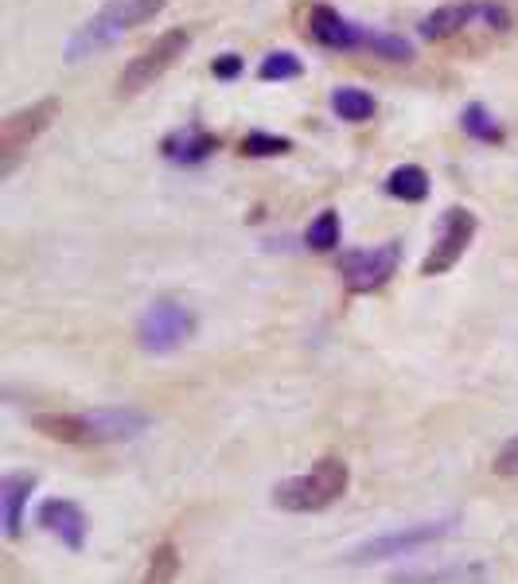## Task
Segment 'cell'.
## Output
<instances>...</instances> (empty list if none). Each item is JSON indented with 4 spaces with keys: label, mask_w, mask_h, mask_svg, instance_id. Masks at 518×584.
Masks as SVG:
<instances>
[{
    "label": "cell",
    "mask_w": 518,
    "mask_h": 584,
    "mask_svg": "<svg viewBox=\"0 0 518 584\" xmlns=\"http://www.w3.org/2000/svg\"><path fill=\"white\" fill-rule=\"evenodd\" d=\"M180 577V549L172 542H160V546L148 553V569L141 584H172Z\"/></svg>",
    "instance_id": "obj_17"
},
{
    "label": "cell",
    "mask_w": 518,
    "mask_h": 584,
    "mask_svg": "<svg viewBox=\"0 0 518 584\" xmlns=\"http://www.w3.org/2000/svg\"><path fill=\"white\" fill-rule=\"evenodd\" d=\"M308 32H312V39H316L320 47H332V51H355V47H363V39H367V28H359V24H351L347 16H339L332 4H312V12H308Z\"/></svg>",
    "instance_id": "obj_10"
},
{
    "label": "cell",
    "mask_w": 518,
    "mask_h": 584,
    "mask_svg": "<svg viewBox=\"0 0 518 584\" xmlns=\"http://www.w3.org/2000/svg\"><path fill=\"white\" fill-rule=\"evenodd\" d=\"M164 12V0H110L102 4L71 39H67V63H82L98 51L113 47L117 39H125L137 24H148L152 16Z\"/></svg>",
    "instance_id": "obj_2"
},
{
    "label": "cell",
    "mask_w": 518,
    "mask_h": 584,
    "mask_svg": "<svg viewBox=\"0 0 518 584\" xmlns=\"http://www.w3.org/2000/svg\"><path fill=\"white\" fill-rule=\"evenodd\" d=\"M363 47H367L370 55H378V59H390V63H409V59H413V43L402 36H394V32H370L367 28Z\"/></svg>",
    "instance_id": "obj_19"
},
{
    "label": "cell",
    "mask_w": 518,
    "mask_h": 584,
    "mask_svg": "<svg viewBox=\"0 0 518 584\" xmlns=\"http://www.w3.org/2000/svg\"><path fill=\"white\" fill-rule=\"evenodd\" d=\"M304 74V63L296 59L293 51H273V55H265L258 67V78L261 82H289V78H300Z\"/></svg>",
    "instance_id": "obj_20"
},
{
    "label": "cell",
    "mask_w": 518,
    "mask_h": 584,
    "mask_svg": "<svg viewBox=\"0 0 518 584\" xmlns=\"http://www.w3.org/2000/svg\"><path fill=\"white\" fill-rule=\"evenodd\" d=\"M59 117V98H39L32 106H24V110L8 113L4 117V129H0V148H4V176L12 172V164H16V156L20 152H28V148L36 145L39 133H47L51 129V121Z\"/></svg>",
    "instance_id": "obj_9"
},
{
    "label": "cell",
    "mask_w": 518,
    "mask_h": 584,
    "mask_svg": "<svg viewBox=\"0 0 518 584\" xmlns=\"http://www.w3.org/2000/svg\"><path fill=\"white\" fill-rule=\"evenodd\" d=\"M332 110L343 121H370L374 117V98L367 90H355V86H339L332 94Z\"/></svg>",
    "instance_id": "obj_18"
},
{
    "label": "cell",
    "mask_w": 518,
    "mask_h": 584,
    "mask_svg": "<svg viewBox=\"0 0 518 584\" xmlns=\"http://www.w3.org/2000/svg\"><path fill=\"white\" fill-rule=\"evenodd\" d=\"M398 261H402V246L382 242V246H370V250L343 254L339 257V273H343L347 292H374L398 273Z\"/></svg>",
    "instance_id": "obj_8"
},
{
    "label": "cell",
    "mask_w": 518,
    "mask_h": 584,
    "mask_svg": "<svg viewBox=\"0 0 518 584\" xmlns=\"http://www.w3.org/2000/svg\"><path fill=\"white\" fill-rule=\"evenodd\" d=\"M43 437L59 444H117L148 429V417L137 409H90V413H39L32 417Z\"/></svg>",
    "instance_id": "obj_1"
},
{
    "label": "cell",
    "mask_w": 518,
    "mask_h": 584,
    "mask_svg": "<svg viewBox=\"0 0 518 584\" xmlns=\"http://www.w3.org/2000/svg\"><path fill=\"white\" fill-rule=\"evenodd\" d=\"M480 20H487V28H495V32H507V28H511V12H507L503 4H495V0H483Z\"/></svg>",
    "instance_id": "obj_24"
},
{
    "label": "cell",
    "mask_w": 518,
    "mask_h": 584,
    "mask_svg": "<svg viewBox=\"0 0 518 584\" xmlns=\"http://www.w3.org/2000/svg\"><path fill=\"white\" fill-rule=\"evenodd\" d=\"M386 191H390L394 199L421 203V199L429 195V172H425V168H417V164H402V168H394V172H390Z\"/></svg>",
    "instance_id": "obj_16"
},
{
    "label": "cell",
    "mask_w": 518,
    "mask_h": 584,
    "mask_svg": "<svg viewBox=\"0 0 518 584\" xmlns=\"http://www.w3.org/2000/svg\"><path fill=\"white\" fill-rule=\"evenodd\" d=\"M476 215L468 211V207H448L441 215V226H437V242H433V250L425 254L421 261V273L425 277H441L448 273L460 257L468 254V246H472V238H476Z\"/></svg>",
    "instance_id": "obj_7"
},
{
    "label": "cell",
    "mask_w": 518,
    "mask_h": 584,
    "mask_svg": "<svg viewBox=\"0 0 518 584\" xmlns=\"http://www.w3.org/2000/svg\"><path fill=\"white\" fill-rule=\"evenodd\" d=\"M491 472L499 475V479H515L518 475V437H511L503 448H499V456L491 460Z\"/></svg>",
    "instance_id": "obj_23"
},
{
    "label": "cell",
    "mask_w": 518,
    "mask_h": 584,
    "mask_svg": "<svg viewBox=\"0 0 518 584\" xmlns=\"http://www.w3.org/2000/svg\"><path fill=\"white\" fill-rule=\"evenodd\" d=\"M480 16H483V0H452V4L433 8V12L421 20V36L429 39V43H441V39L464 32V28H468L472 20H480Z\"/></svg>",
    "instance_id": "obj_11"
},
{
    "label": "cell",
    "mask_w": 518,
    "mask_h": 584,
    "mask_svg": "<svg viewBox=\"0 0 518 584\" xmlns=\"http://www.w3.org/2000/svg\"><path fill=\"white\" fill-rule=\"evenodd\" d=\"M347 483H351L347 460H339V456H320L316 468L308 475H293V479L277 483L273 503H277L281 511H293V514L324 511V507H332L335 499L347 491Z\"/></svg>",
    "instance_id": "obj_3"
},
{
    "label": "cell",
    "mask_w": 518,
    "mask_h": 584,
    "mask_svg": "<svg viewBox=\"0 0 518 584\" xmlns=\"http://www.w3.org/2000/svg\"><path fill=\"white\" fill-rule=\"evenodd\" d=\"M32 487H36V475H8L4 479V491H0V499H4V538H16L20 534L24 503H28Z\"/></svg>",
    "instance_id": "obj_14"
},
{
    "label": "cell",
    "mask_w": 518,
    "mask_h": 584,
    "mask_svg": "<svg viewBox=\"0 0 518 584\" xmlns=\"http://www.w3.org/2000/svg\"><path fill=\"white\" fill-rule=\"evenodd\" d=\"M456 530V518H437V522H413L406 530H390V534H378L363 546L355 549L347 561L355 565H367V561H386V557H402V553H413V549H425L433 542H441Z\"/></svg>",
    "instance_id": "obj_5"
},
{
    "label": "cell",
    "mask_w": 518,
    "mask_h": 584,
    "mask_svg": "<svg viewBox=\"0 0 518 584\" xmlns=\"http://www.w3.org/2000/svg\"><path fill=\"white\" fill-rule=\"evenodd\" d=\"M460 129L468 133V137H476L483 145H503V125L491 117V110L483 106V102H468L464 113H460Z\"/></svg>",
    "instance_id": "obj_15"
},
{
    "label": "cell",
    "mask_w": 518,
    "mask_h": 584,
    "mask_svg": "<svg viewBox=\"0 0 518 584\" xmlns=\"http://www.w3.org/2000/svg\"><path fill=\"white\" fill-rule=\"evenodd\" d=\"M39 526L51 530L67 549H82V542H86V514L67 499H47L39 507Z\"/></svg>",
    "instance_id": "obj_12"
},
{
    "label": "cell",
    "mask_w": 518,
    "mask_h": 584,
    "mask_svg": "<svg viewBox=\"0 0 518 584\" xmlns=\"http://www.w3.org/2000/svg\"><path fill=\"white\" fill-rule=\"evenodd\" d=\"M191 328H195V320H191L187 304L164 296V300L148 304V312L137 324V339H141V347H145L148 355H168V351H176L191 335Z\"/></svg>",
    "instance_id": "obj_6"
},
{
    "label": "cell",
    "mask_w": 518,
    "mask_h": 584,
    "mask_svg": "<svg viewBox=\"0 0 518 584\" xmlns=\"http://www.w3.org/2000/svg\"><path fill=\"white\" fill-rule=\"evenodd\" d=\"M164 156L172 160V164H203L215 148H219V137L215 133H207L203 125H184V129H176V133H168L164 137Z\"/></svg>",
    "instance_id": "obj_13"
},
{
    "label": "cell",
    "mask_w": 518,
    "mask_h": 584,
    "mask_svg": "<svg viewBox=\"0 0 518 584\" xmlns=\"http://www.w3.org/2000/svg\"><path fill=\"white\" fill-rule=\"evenodd\" d=\"M335 242H339V215L335 211H320L312 226H308V246L312 250H335Z\"/></svg>",
    "instance_id": "obj_21"
},
{
    "label": "cell",
    "mask_w": 518,
    "mask_h": 584,
    "mask_svg": "<svg viewBox=\"0 0 518 584\" xmlns=\"http://www.w3.org/2000/svg\"><path fill=\"white\" fill-rule=\"evenodd\" d=\"M187 43H191V32H187V28H172V32H164V36L148 47V51H141V55L121 71L117 94H121V98H133V94L148 90L152 82H160V78L168 74V67H172V63L187 51Z\"/></svg>",
    "instance_id": "obj_4"
},
{
    "label": "cell",
    "mask_w": 518,
    "mask_h": 584,
    "mask_svg": "<svg viewBox=\"0 0 518 584\" xmlns=\"http://www.w3.org/2000/svg\"><path fill=\"white\" fill-rule=\"evenodd\" d=\"M238 152L242 156H285V152H293V141L289 137H273V133H250Z\"/></svg>",
    "instance_id": "obj_22"
},
{
    "label": "cell",
    "mask_w": 518,
    "mask_h": 584,
    "mask_svg": "<svg viewBox=\"0 0 518 584\" xmlns=\"http://www.w3.org/2000/svg\"><path fill=\"white\" fill-rule=\"evenodd\" d=\"M211 74H215V78H222V82L238 78V74H242V55H222V59H215Z\"/></svg>",
    "instance_id": "obj_25"
}]
</instances>
